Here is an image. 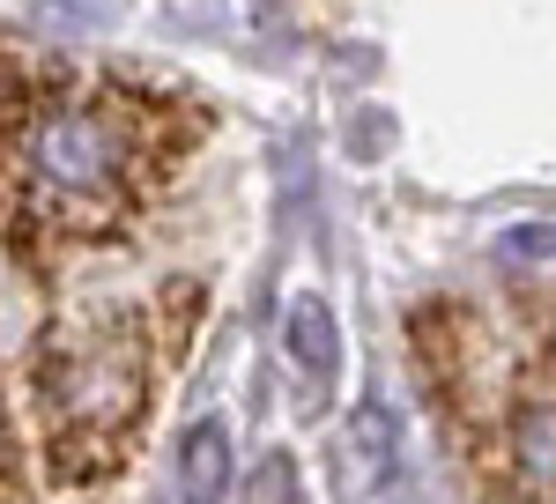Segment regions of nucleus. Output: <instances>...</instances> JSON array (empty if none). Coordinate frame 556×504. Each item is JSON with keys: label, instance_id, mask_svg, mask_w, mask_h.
<instances>
[{"label": "nucleus", "instance_id": "nucleus-3", "mask_svg": "<svg viewBox=\"0 0 556 504\" xmlns=\"http://www.w3.org/2000/svg\"><path fill=\"white\" fill-rule=\"evenodd\" d=\"M282 356H290L312 386H319V378H334L342 327H334V304H327L319 290H290V304H282Z\"/></svg>", "mask_w": 556, "mask_h": 504}, {"label": "nucleus", "instance_id": "nucleus-1", "mask_svg": "<svg viewBox=\"0 0 556 504\" xmlns=\"http://www.w3.org/2000/svg\"><path fill=\"white\" fill-rule=\"evenodd\" d=\"M156 156H164V119L127 97H60V104L23 97L0 149V193H15L38 230L97 238L134 209Z\"/></svg>", "mask_w": 556, "mask_h": 504}, {"label": "nucleus", "instance_id": "nucleus-6", "mask_svg": "<svg viewBox=\"0 0 556 504\" xmlns=\"http://www.w3.org/2000/svg\"><path fill=\"white\" fill-rule=\"evenodd\" d=\"M230 497V430L193 423L178 438V504H223Z\"/></svg>", "mask_w": 556, "mask_h": 504}, {"label": "nucleus", "instance_id": "nucleus-5", "mask_svg": "<svg viewBox=\"0 0 556 504\" xmlns=\"http://www.w3.org/2000/svg\"><path fill=\"white\" fill-rule=\"evenodd\" d=\"M549 364H534V386H519V416H513V453H519V482L527 497L549 504Z\"/></svg>", "mask_w": 556, "mask_h": 504}, {"label": "nucleus", "instance_id": "nucleus-7", "mask_svg": "<svg viewBox=\"0 0 556 504\" xmlns=\"http://www.w3.org/2000/svg\"><path fill=\"white\" fill-rule=\"evenodd\" d=\"M253 504H298V461H290V453H267V461H260Z\"/></svg>", "mask_w": 556, "mask_h": 504}, {"label": "nucleus", "instance_id": "nucleus-2", "mask_svg": "<svg viewBox=\"0 0 556 504\" xmlns=\"http://www.w3.org/2000/svg\"><path fill=\"white\" fill-rule=\"evenodd\" d=\"M149 401V335L127 304H83L38 341V408L52 461L97 475Z\"/></svg>", "mask_w": 556, "mask_h": 504}, {"label": "nucleus", "instance_id": "nucleus-4", "mask_svg": "<svg viewBox=\"0 0 556 504\" xmlns=\"http://www.w3.org/2000/svg\"><path fill=\"white\" fill-rule=\"evenodd\" d=\"M393 461H401L393 416H386V408H356L349 430H342V497H371V490H386Z\"/></svg>", "mask_w": 556, "mask_h": 504}]
</instances>
